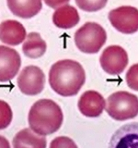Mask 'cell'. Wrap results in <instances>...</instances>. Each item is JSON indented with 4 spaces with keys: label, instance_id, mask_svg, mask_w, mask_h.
Here are the masks:
<instances>
[{
    "label": "cell",
    "instance_id": "obj_1",
    "mask_svg": "<svg viewBox=\"0 0 138 148\" xmlns=\"http://www.w3.org/2000/svg\"><path fill=\"white\" fill-rule=\"evenodd\" d=\"M85 82V69L79 62L75 60H59L50 69V86L61 96L68 97L77 95Z\"/></svg>",
    "mask_w": 138,
    "mask_h": 148
},
{
    "label": "cell",
    "instance_id": "obj_2",
    "mask_svg": "<svg viewBox=\"0 0 138 148\" xmlns=\"http://www.w3.org/2000/svg\"><path fill=\"white\" fill-rule=\"evenodd\" d=\"M28 121L30 129L39 135H50L61 128L64 115L61 108L51 99H41L32 105Z\"/></svg>",
    "mask_w": 138,
    "mask_h": 148
},
{
    "label": "cell",
    "instance_id": "obj_3",
    "mask_svg": "<svg viewBox=\"0 0 138 148\" xmlns=\"http://www.w3.org/2000/svg\"><path fill=\"white\" fill-rule=\"evenodd\" d=\"M105 108L108 115L115 120L135 119L138 115V97L129 92L119 91L108 97Z\"/></svg>",
    "mask_w": 138,
    "mask_h": 148
},
{
    "label": "cell",
    "instance_id": "obj_4",
    "mask_svg": "<svg viewBox=\"0 0 138 148\" xmlns=\"http://www.w3.org/2000/svg\"><path fill=\"white\" fill-rule=\"evenodd\" d=\"M107 32L104 28L96 22H87L75 34V44L81 52L96 54L105 45Z\"/></svg>",
    "mask_w": 138,
    "mask_h": 148
},
{
    "label": "cell",
    "instance_id": "obj_5",
    "mask_svg": "<svg viewBox=\"0 0 138 148\" xmlns=\"http://www.w3.org/2000/svg\"><path fill=\"white\" fill-rule=\"evenodd\" d=\"M109 21L118 32L125 34L138 31V9L131 6H122L109 13Z\"/></svg>",
    "mask_w": 138,
    "mask_h": 148
},
{
    "label": "cell",
    "instance_id": "obj_6",
    "mask_svg": "<svg viewBox=\"0 0 138 148\" xmlns=\"http://www.w3.org/2000/svg\"><path fill=\"white\" fill-rule=\"evenodd\" d=\"M18 87L27 95H36L43 92L45 83V75L41 69L30 65L22 69L17 80Z\"/></svg>",
    "mask_w": 138,
    "mask_h": 148
},
{
    "label": "cell",
    "instance_id": "obj_7",
    "mask_svg": "<svg viewBox=\"0 0 138 148\" xmlns=\"http://www.w3.org/2000/svg\"><path fill=\"white\" fill-rule=\"evenodd\" d=\"M99 63L105 72L110 75H119L127 67V52L119 45L108 46L101 54Z\"/></svg>",
    "mask_w": 138,
    "mask_h": 148
},
{
    "label": "cell",
    "instance_id": "obj_8",
    "mask_svg": "<svg viewBox=\"0 0 138 148\" xmlns=\"http://www.w3.org/2000/svg\"><path fill=\"white\" fill-rule=\"evenodd\" d=\"M0 81L8 82L15 77L21 65L20 56L15 49L7 46H0Z\"/></svg>",
    "mask_w": 138,
    "mask_h": 148
},
{
    "label": "cell",
    "instance_id": "obj_9",
    "mask_svg": "<svg viewBox=\"0 0 138 148\" xmlns=\"http://www.w3.org/2000/svg\"><path fill=\"white\" fill-rule=\"evenodd\" d=\"M78 109L87 118H97L103 112L106 106V102L99 92L87 91L78 100Z\"/></svg>",
    "mask_w": 138,
    "mask_h": 148
},
{
    "label": "cell",
    "instance_id": "obj_10",
    "mask_svg": "<svg viewBox=\"0 0 138 148\" xmlns=\"http://www.w3.org/2000/svg\"><path fill=\"white\" fill-rule=\"evenodd\" d=\"M0 38L3 44L9 45H18L27 38L24 26L20 22L14 20H7L1 22Z\"/></svg>",
    "mask_w": 138,
    "mask_h": 148
},
{
    "label": "cell",
    "instance_id": "obj_11",
    "mask_svg": "<svg viewBox=\"0 0 138 148\" xmlns=\"http://www.w3.org/2000/svg\"><path fill=\"white\" fill-rule=\"evenodd\" d=\"M110 147H137L138 122L129 123L115 132L110 143Z\"/></svg>",
    "mask_w": 138,
    "mask_h": 148
},
{
    "label": "cell",
    "instance_id": "obj_12",
    "mask_svg": "<svg viewBox=\"0 0 138 148\" xmlns=\"http://www.w3.org/2000/svg\"><path fill=\"white\" fill-rule=\"evenodd\" d=\"M80 21V17L76 8L70 5H63L55 9L53 15V24L60 29H71Z\"/></svg>",
    "mask_w": 138,
    "mask_h": 148
},
{
    "label": "cell",
    "instance_id": "obj_13",
    "mask_svg": "<svg viewBox=\"0 0 138 148\" xmlns=\"http://www.w3.org/2000/svg\"><path fill=\"white\" fill-rule=\"evenodd\" d=\"M7 7L15 16L23 18H30L34 17L41 11L43 8V3L40 0H32V1L8 0Z\"/></svg>",
    "mask_w": 138,
    "mask_h": 148
},
{
    "label": "cell",
    "instance_id": "obj_14",
    "mask_svg": "<svg viewBox=\"0 0 138 148\" xmlns=\"http://www.w3.org/2000/svg\"><path fill=\"white\" fill-rule=\"evenodd\" d=\"M13 146L20 147H46V139L43 135H39L31 129H23L18 132L13 138Z\"/></svg>",
    "mask_w": 138,
    "mask_h": 148
},
{
    "label": "cell",
    "instance_id": "obj_15",
    "mask_svg": "<svg viewBox=\"0 0 138 148\" xmlns=\"http://www.w3.org/2000/svg\"><path fill=\"white\" fill-rule=\"evenodd\" d=\"M47 45L38 32H30L22 45V51L30 58H39L45 54Z\"/></svg>",
    "mask_w": 138,
    "mask_h": 148
},
{
    "label": "cell",
    "instance_id": "obj_16",
    "mask_svg": "<svg viewBox=\"0 0 138 148\" xmlns=\"http://www.w3.org/2000/svg\"><path fill=\"white\" fill-rule=\"evenodd\" d=\"M0 128L1 130L6 129L9 124H10L12 118H13V114L10 106H8L7 102H5L1 100L0 102Z\"/></svg>",
    "mask_w": 138,
    "mask_h": 148
},
{
    "label": "cell",
    "instance_id": "obj_17",
    "mask_svg": "<svg viewBox=\"0 0 138 148\" xmlns=\"http://www.w3.org/2000/svg\"><path fill=\"white\" fill-rule=\"evenodd\" d=\"M126 82L129 88L138 91V63L133 64L126 73Z\"/></svg>",
    "mask_w": 138,
    "mask_h": 148
},
{
    "label": "cell",
    "instance_id": "obj_18",
    "mask_svg": "<svg viewBox=\"0 0 138 148\" xmlns=\"http://www.w3.org/2000/svg\"><path fill=\"white\" fill-rule=\"evenodd\" d=\"M76 4L83 10L86 11H97L103 8L107 1H79L76 0Z\"/></svg>",
    "mask_w": 138,
    "mask_h": 148
},
{
    "label": "cell",
    "instance_id": "obj_19",
    "mask_svg": "<svg viewBox=\"0 0 138 148\" xmlns=\"http://www.w3.org/2000/svg\"><path fill=\"white\" fill-rule=\"evenodd\" d=\"M51 147H76V145L68 137H57L51 143Z\"/></svg>",
    "mask_w": 138,
    "mask_h": 148
},
{
    "label": "cell",
    "instance_id": "obj_20",
    "mask_svg": "<svg viewBox=\"0 0 138 148\" xmlns=\"http://www.w3.org/2000/svg\"><path fill=\"white\" fill-rule=\"evenodd\" d=\"M66 3L67 4L68 2H67V1H64H64H63V2H49V1H46V4L49 5V6H52V7H53V5H54V4H57V6H58V5H61V4H64V5ZM54 8H55V6H54Z\"/></svg>",
    "mask_w": 138,
    "mask_h": 148
}]
</instances>
